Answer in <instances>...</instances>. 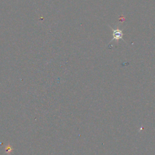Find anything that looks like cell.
I'll use <instances>...</instances> for the list:
<instances>
[{"label": "cell", "instance_id": "6da1fadb", "mask_svg": "<svg viewBox=\"0 0 155 155\" xmlns=\"http://www.w3.org/2000/svg\"><path fill=\"white\" fill-rule=\"evenodd\" d=\"M110 27L113 32V39L111 40V42L114 41V40L116 41L117 42H118L119 40H122V36L124 35L123 32H122V30L119 29L118 28H116V29H114L111 27Z\"/></svg>", "mask_w": 155, "mask_h": 155}]
</instances>
